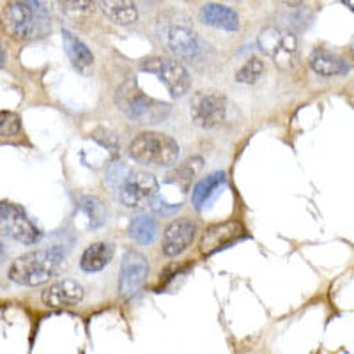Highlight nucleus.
Here are the masks:
<instances>
[{"label": "nucleus", "instance_id": "obj_1", "mask_svg": "<svg viewBox=\"0 0 354 354\" xmlns=\"http://www.w3.org/2000/svg\"><path fill=\"white\" fill-rule=\"evenodd\" d=\"M66 252L61 246H53L46 250H34L28 254L20 255L9 268V278L18 286L36 287L50 282L59 270Z\"/></svg>", "mask_w": 354, "mask_h": 354}, {"label": "nucleus", "instance_id": "obj_2", "mask_svg": "<svg viewBox=\"0 0 354 354\" xmlns=\"http://www.w3.org/2000/svg\"><path fill=\"white\" fill-rule=\"evenodd\" d=\"M158 37L170 53L179 59H194L201 52V39L195 32L194 24L183 12L170 11L161 15L156 25Z\"/></svg>", "mask_w": 354, "mask_h": 354}, {"label": "nucleus", "instance_id": "obj_3", "mask_svg": "<svg viewBox=\"0 0 354 354\" xmlns=\"http://www.w3.org/2000/svg\"><path fill=\"white\" fill-rule=\"evenodd\" d=\"M129 156L137 163L147 167H172L179 158V145L165 133L145 131L129 144Z\"/></svg>", "mask_w": 354, "mask_h": 354}, {"label": "nucleus", "instance_id": "obj_4", "mask_svg": "<svg viewBox=\"0 0 354 354\" xmlns=\"http://www.w3.org/2000/svg\"><path fill=\"white\" fill-rule=\"evenodd\" d=\"M115 103L119 110H122L129 119L137 122H145V124L161 122L163 119H167L170 112V105L144 94V91L133 80L126 82L117 88Z\"/></svg>", "mask_w": 354, "mask_h": 354}, {"label": "nucleus", "instance_id": "obj_5", "mask_svg": "<svg viewBox=\"0 0 354 354\" xmlns=\"http://www.w3.org/2000/svg\"><path fill=\"white\" fill-rule=\"evenodd\" d=\"M259 48L282 69L292 68L298 62V37L290 30L268 27L259 34Z\"/></svg>", "mask_w": 354, "mask_h": 354}, {"label": "nucleus", "instance_id": "obj_6", "mask_svg": "<svg viewBox=\"0 0 354 354\" xmlns=\"http://www.w3.org/2000/svg\"><path fill=\"white\" fill-rule=\"evenodd\" d=\"M158 189H160V185L153 174L131 170L121 181L119 201L129 209H144L154 201Z\"/></svg>", "mask_w": 354, "mask_h": 354}, {"label": "nucleus", "instance_id": "obj_7", "mask_svg": "<svg viewBox=\"0 0 354 354\" xmlns=\"http://www.w3.org/2000/svg\"><path fill=\"white\" fill-rule=\"evenodd\" d=\"M44 21H46V12L41 8L39 0H18L6 11V25L9 32L18 39L32 37Z\"/></svg>", "mask_w": 354, "mask_h": 354}, {"label": "nucleus", "instance_id": "obj_8", "mask_svg": "<svg viewBox=\"0 0 354 354\" xmlns=\"http://www.w3.org/2000/svg\"><path fill=\"white\" fill-rule=\"evenodd\" d=\"M0 236L11 238L24 245H34L41 239V232L21 207L0 202Z\"/></svg>", "mask_w": 354, "mask_h": 354}, {"label": "nucleus", "instance_id": "obj_9", "mask_svg": "<svg viewBox=\"0 0 354 354\" xmlns=\"http://www.w3.org/2000/svg\"><path fill=\"white\" fill-rule=\"evenodd\" d=\"M140 69L151 73V75H156L174 97H183L192 87V78L185 66L172 59H167V57H151L142 62Z\"/></svg>", "mask_w": 354, "mask_h": 354}, {"label": "nucleus", "instance_id": "obj_10", "mask_svg": "<svg viewBox=\"0 0 354 354\" xmlns=\"http://www.w3.org/2000/svg\"><path fill=\"white\" fill-rule=\"evenodd\" d=\"M227 100L216 91H201L192 100L189 115L192 121L202 129H211L220 124L225 117Z\"/></svg>", "mask_w": 354, "mask_h": 354}, {"label": "nucleus", "instance_id": "obj_11", "mask_svg": "<svg viewBox=\"0 0 354 354\" xmlns=\"http://www.w3.org/2000/svg\"><path fill=\"white\" fill-rule=\"evenodd\" d=\"M149 277V262L138 252H126L119 273V294L122 298H129L137 292Z\"/></svg>", "mask_w": 354, "mask_h": 354}, {"label": "nucleus", "instance_id": "obj_12", "mask_svg": "<svg viewBox=\"0 0 354 354\" xmlns=\"http://www.w3.org/2000/svg\"><path fill=\"white\" fill-rule=\"evenodd\" d=\"M246 238V232L239 221H223V223H216V225L209 227L205 230L204 236L201 239V254L209 257L214 255L220 250H225L227 246L234 245V243L241 241Z\"/></svg>", "mask_w": 354, "mask_h": 354}, {"label": "nucleus", "instance_id": "obj_13", "mask_svg": "<svg viewBox=\"0 0 354 354\" xmlns=\"http://www.w3.org/2000/svg\"><path fill=\"white\" fill-rule=\"evenodd\" d=\"M195 234H197V227L186 218L172 221L163 234V254L167 257H177L185 254L194 243Z\"/></svg>", "mask_w": 354, "mask_h": 354}, {"label": "nucleus", "instance_id": "obj_14", "mask_svg": "<svg viewBox=\"0 0 354 354\" xmlns=\"http://www.w3.org/2000/svg\"><path fill=\"white\" fill-rule=\"evenodd\" d=\"M43 303L48 308H64V306H75L84 299V287L71 278L59 280L48 289L43 290Z\"/></svg>", "mask_w": 354, "mask_h": 354}, {"label": "nucleus", "instance_id": "obj_15", "mask_svg": "<svg viewBox=\"0 0 354 354\" xmlns=\"http://www.w3.org/2000/svg\"><path fill=\"white\" fill-rule=\"evenodd\" d=\"M202 24L209 27L221 28L227 32H238L239 30V17L234 9L221 4H204L201 8Z\"/></svg>", "mask_w": 354, "mask_h": 354}, {"label": "nucleus", "instance_id": "obj_16", "mask_svg": "<svg viewBox=\"0 0 354 354\" xmlns=\"http://www.w3.org/2000/svg\"><path fill=\"white\" fill-rule=\"evenodd\" d=\"M62 43H64V50L68 53L73 68L84 73V75L91 73V69L94 68V55L87 48V44L78 39L73 32L66 30V28H62Z\"/></svg>", "mask_w": 354, "mask_h": 354}, {"label": "nucleus", "instance_id": "obj_17", "mask_svg": "<svg viewBox=\"0 0 354 354\" xmlns=\"http://www.w3.org/2000/svg\"><path fill=\"white\" fill-rule=\"evenodd\" d=\"M310 68L314 69L321 77H344L351 71V66L344 61L342 57L326 50H314L310 55Z\"/></svg>", "mask_w": 354, "mask_h": 354}, {"label": "nucleus", "instance_id": "obj_18", "mask_svg": "<svg viewBox=\"0 0 354 354\" xmlns=\"http://www.w3.org/2000/svg\"><path fill=\"white\" fill-rule=\"evenodd\" d=\"M227 185V174L225 172H214L211 176L204 177L201 183H197V186L194 188V194H192V204L195 205V209L202 211L204 207L211 204L214 201L220 189Z\"/></svg>", "mask_w": 354, "mask_h": 354}, {"label": "nucleus", "instance_id": "obj_19", "mask_svg": "<svg viewBox=\"0 0 354 354\" xmlns=\"http://www.w3.org/2000/svg\"><path fill=\"white\" fill-rule=\"evenodd\" d=\"M113 259V245L106 241H97L87 246L80 259V268L85 273H96L105 270Z\"/></svg>", "mask_w": 354, "mask_h": 354}, {"label": "nucleus", "instance_id": "obj_20", "mask_svg": "<svg viewBox=\"0 0 354 354\" xmlns=\"http://www.w3.org/2000/svg\"><path fill=\"white\" fill-rule=\"evenodd\" d=\"M97 4L117 25H131L138 20V9L133 0H97Z\"/></svg>", "mask_w": 354, "mask_h": 354}, {"label": "nucleus", "instance_id": "obj_21", "mask_svg": "<svg viewBox=\"0 0 354 354\" xmlns=\"http://www.w3.org/2000/svg\"><path fill=\"white\" fill-rule=\"evenodd\" d=\"M158 221L149 214H140L129 223V238L138 245H153L158 238Z\"/></svg>", "mask_w": 354, "mask_h": 354}, {"label": "nucleus", "instance_id": "obj_22", "mask_svg": "<svg viewBox=\"0 0 354 354\" xmlns=\"http://www.w3.org/2000/svg\"><path fill=\"white\" fill-rule=\"evenodd\" d=\"M204 167V160L201 156H194L189 158V160L183 161L181 165H177L176 169L170 172V183H176L183 188V192H188L192 183L195 181V177L198 176V172L202 170Z\"/></svg>", "mask_w": 354, "mask_h": 354}, {"label": "nucleus", "instance_id": "obj_23", "mask_svg": "<svg viewBox=\"0 0 354 354\" xmlns=\"http://www.w3.org/2000/svg\"><path fill=\"white\" fill-rule=\"evenodd\" d=\"M78 209L85 214L88 221V229H97L105 223L106 209L103 202L96 197H84L78 202Z\"/></svg>", "mask_w": 354, "mask_h": 354}, {"label": "nucleus", "instance_id": "obj_24", "mask_svg": "<svg viewBox=\"0 0 354 354\" xmlns=\"http://www.w3.org/2000/svg\"><path fill=\"white\" fill-rule=\"evenodd\" d=\"M264 61L259 59V57H252V59H248V61L243 64V68L236 73V80H238L239 84H257V82L261 80L262 75H264Z\"/></svg>", "mask_w": 354, "mask_h": 354}, {"label": "nucleus", "instance_id": "obj_25", "mask_svg": "<svg viewBox=\"0 0 354 354\" xmlns=\"http://www.w3.org/2000/svg\"><path fill=\"white\" fill-rule=\"evenodd\" d=\"M59 4L69 17H88L94 11V0H59Z\"/></svg>", "mask_w": 354, "mask_h": 354}, {"label": "nucleus", "instance_id": "obj_26", "mask_svg": "<svg viewBox=\"0 0 354 354\" xmlns=\"http://www.w3.org/2000/svg\"><path fill=\"white\" fill-rule=\"evenodd\" d=\"M93 138L100 145L106 147V149L112 153V156H117L119 154V149H121V144H119V138H117L115 133L109 131L105 128H100L93 133Z\"/></svg>", "mask_w": 354, "mask_h": 354}, {"label": "nucleus", "instance_id": "obj_27", "mask_svg": "<svg viewBox=\"0 0 354 354\" xmlns=\"http://www.w3.org/2000/svg\"><path fill=\"white\" fill-rule=\"evenodd\" d=\"M21 129V122L17 113L0 112V137H15Z\"/></svg>", "mask_w": 354, "mask_h": 354}, {"label": "nucleus", "instance_id": "obj_28", "mask_svg": "<svg viewBox=\"0 0 354 354\" xmlns=\"http://www.w3.org/2000/svg\"><path fill=\"white\" fill-rule=\"evenodd\" d=\"M151 205H153V209L156 211V213L163 214V216H165V214H172V213H176V211L181 209V204H167V202L163 201L161 197H158V195L154 197V201L151 202Z\"/></svg>", "mask_w": 354, "mask_h": 354}, {"label": "nucleus", "instance_id": "obj_29", "mask_svg": "<svg viewBox=\"0 0 354 354\" xmlns=\"http://www.w3.org/2000/svg\"><path fill=\"white\" fill-rule=\"evenodd\" d=\"M4 259H6V248L4 245H2V241H0V264L4 262Z\"/></svg>", "mask_w": 354, "mask_h": 354}, {"label": "nucleus", "instance_id": "obj_30", "mask_svg": "<svg viewBox=\"0 0 354 354\" xmlns=\"http://www.w3.org/2000/svg\"><path fill=\"white\" fill-rule=\"evenodd\" d=\"M344 4H347V8L353 9V0H344Z\"/></svg>", "mask_w": 354, "mask_h": 354}]
</instances>
